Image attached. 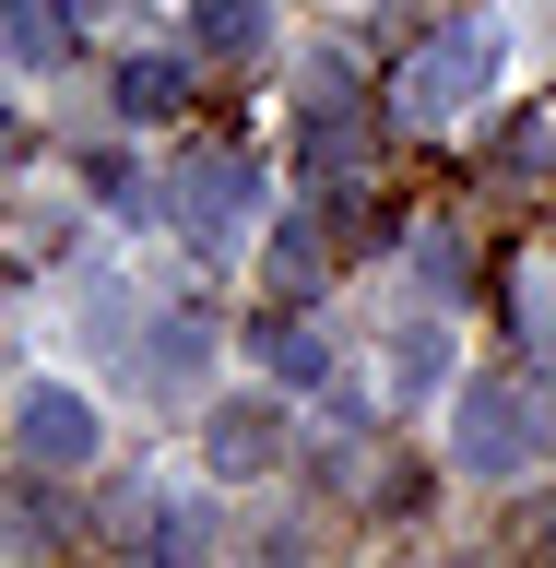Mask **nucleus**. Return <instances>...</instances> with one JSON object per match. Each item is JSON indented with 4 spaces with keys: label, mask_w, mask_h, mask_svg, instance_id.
I'll return each instance as SVG.
<instances>
[{
    "label": "nucleus",
    "mask_w": 556,
    "mask_h": 568,
    "mask_svg": "<svg viewBox=\"0 0 556 568\" xmlns=\"http://www.w3.org/2000/svg\"><path fill=\"white\" fill-rule=\"evenodd\" d=\"M273 379L284 390H320V379H332V344H320L309 320H273Z\"/></svg>",
    "instance_id": "9d476101"
},
{
    "label": "nucleus",
    "mask_w": 556,
    "mask_h": 568,
    "mask_svg": "<svg viewBox=\"0 0 556 568\" xmlns=\"http://www.w3.org/2000/svg\"><path fill=\"white\" fill-rule=\"evenodd\" d=\"M533 438H545V415H533V390H522V379H474V390H462V426H451L462 474L509 486V474H533Z\"/></svg>",
    "instance_id": "f257e3e1"
},
{
    "label": "nucleus",
    "mask_w": 556,
    "mask_h": 568,
    "mask_svg": "<svg viewBox=\"0 0 556 568\" xmlns=\"http://www.w3.org/2000/svg\"><path fill=\"white\" fill-rule=\"evenodd\" d=\"M166 190H178V225H190L202 248H225V237L249 225V166H237V154H190Z\"/></svg>",
    "instance_id": "20e7f679"
},
{
    "label": "nucleus",
    "mask_w": 556,
    "mask_h": 568,
    "mask_svg": "<svg viewBox=\"0 0 556 568\" xmlns=\"http://www.w3.org/2000/svg\"><path fill=\"white\" fill-rule=\"evenodd\" d=\"M95 403H83V390L71 379H24L12 390V450H24V474H83V462H95Z\"/></svg>",
    "instance_id": "f03ea898"
},
{
    "label": "nucleus",
    "mask_w": 556,
    "mask_h": 568,
    "mask_svg": "<svg viewBox=\"0 0 556 568\" xmlns=\"http://www.w3.org/2000/svg\"><path fill=\"white\" fill-rule=\"evenodd\" d=\"M202 462L213 474H273L284 462V403H213L202 415Z\"/></svg>",
    "instance_id": "39448f33"
},
{
    "label": "nucleus",
    "mask_w": 556,
    "mask_h": 568,
    "mask_svg": "<svg viewBox=\"0 0 556 568\" xmlns=\"http://www.w3.org/2000/svg\"><path fill=\"white\" fill-rule=\"evenodd\" d=\"M202 355H213V320L202 308H166V320H154V344H142V379H154V390H190V379H202Z\"/></svg>",
    "instance_id": "0eeeda50"
},
{
    "label": "nucleus",
    "mask_w": 556,
    "mask_h": 568,
    "mask_svg": "<svg viewBox=\"0 0 556 568\" xmlns=\"http://www.w3.org/2000/svg\"><path fill=\"white\" fill-rule=\"evenodd\" d=\"M60 48H71L60 0H12V60H24V71H60Z\"/></svg>",
    "instance_id": "1a4fd4ad"
},
{
    "label": "nucleus",
    "mask_w": 556,
    "mask_h": 568,
    "mask_svg": "<svg viewBox=\"0 0 556 568\" xmlns=\"http://www.w3.org/2000/svg\"><path fill=\"white\" fill-rule=\"evenodd\" d=\"M119 106H131V119H166L178 106V60H131L119 71Z\"/></svg>",
    "instance_id": "9b49d317"
},
{
    "label": "nucleus",
    "mask_w": 556,
    "mask_h": 568,
    "mask_svg": "<svg viewBox=\"0 0 556 568\" xmlns=\"http://www.w3.org/2000/svg\"><path fill=\"white\" fill-rule=\"evenodd\" d=\"M522 332H533V344H556V261H533V273H522Z\"/></svg>",
    "instance_id": "f8f14e48"
},
{
    "label": "nucleus",
    "mask_w": 556,
    "mask_h": 568,
    "mask_svg": "<svg viewBox=\"0 0 556 568\" xmlns=\"http://www.w3.org/2000/svg\"><path fill=\"white\" fill-rule=\"evenodd\" d=\"M486 83H497V24H451L415 71H403V119H462Z\"/></svg>",
    "instance_id": "7ed1b4c3"
},
{
    "label": "nucleus",
    "mask_w": 556,
    "mask_h": 568,
    "mask_svg": "<svg viewBox=\"0 0 556 568\" xmlns=\"http://www.w3.org/2000/svg\"><path fill=\"white\" fill-rule=\"evenodd\" d=\"M451 320H403V332H391V344H380V367H391V390H438V379H451Z\"/></svg>",
    "instance_id": "6e6552de"
},
{
    "label": "nucleus",
    "mask_w": 556,
    "mask_h": 568,
    "mask_svg": "<svg viewBox=\"0 0 556 568\" xmlns=\"http://www.w3.org/2000/svg\"><path fill=\"white\" fill-rule=\"evenodd\" d=\"M273 0H190V60H261Z\"/></svg>",
    "instance_id": "423d86ee"
}]
</instances>
